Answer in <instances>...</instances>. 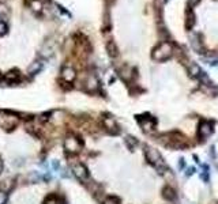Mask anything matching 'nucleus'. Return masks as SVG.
<instances>
[{
  "instance_id": "obj_10",
  "label": "nucleus",
  "mask_w": 218,
  "mask_h": 204,
  "mask_svg": "<svg viewBox=\"0 0 218 204\" xmlns=\"http://www.w3.org/2000/svg\"><path fill=\"white\" fill-rule=\"evenodd\" d=\"M61 78H63L64 82H67V83H72V82L76 79V71H75V68L72 67H63V70H61Z\"/></svg>"
},
{
  "instance_id": "obj_20",
  "label": "nucleus",
  "mask_w": 218,
  "mask_h": 204,
  "mask_svg": "<svg viewBox=\"0 0 218 204\" xmlns=\"http://www.w3.org/2000/svg\"><path fill=\"white\" fill-rule=\"evenodd\" d=\"M125 146L129 148V150H134L136 146H138V139L134 138V136H131V135H128V136H125Z\"/></svg>"
},
{
  "instance_id": "obj_17",
  "label": "nucleus",
  "mask_w": 218,
  "mask_h": 204,
  "mask_svg": "<svg viewBox=\"0 0 218 204\" xmlns=\"http://www.w3.org/2000/svg\"><path fill=\"white\" fill-rule=\"evenodd\" d=\"M42 68V63L41 61H33L32 64H30L29 67H27V74H30V75H36L37 72H40V70Z\"/></svg>"
},
{
  "instance_id": "obj_6",
  "label": "nucleus",
  "mask_w": 218,
  "mask_h": 204,
  "mask_svg": "<svg viewBox=\"0 0 218 204\" xmlns=\"http://www.w3.org/2000/svg\"><path fill=\"white\" fill-rule=\"evenodd\" d=\"M72 173H74V176L76 177L78 180H81V181H86V180L89 178L87 168L83 165V163H81V162L75 163V165L72 166Z\"/></svg>"
},
{
  "instance_id": "obj_3",
  "label": "nucleus",
  "mask_w": 218,
  "mask_h": 204,
  "mask_svg": "<svg viewBox=\"0 0 218 204\" xmlns=\"http://www.w3.org/2000/svg\"><path fill=\"white\" fill-rule=\"evenodd\" d=\"M172 54H173V46L170 45L168 41H162L153 49L151 57L155 61H166L172 57Z\"/></svg>"
},
{
  "instance_id": "obj_14",
  "label": "nucleus",
  "mask_w": 218,
  "mask_h": 204,
  "mask_svg": "<svg viewBox=\"0 0 218 204\" xmlns=\"http://www.w3.org/2000/svg\"><path fill=\"white\" fill-rule=\"evenodd\" d=\"M191 44H192V49L195 50L198 53H204V46H203V41L198 38V34L195 37H192V40H191Z\"/></svg>"
},
{
  "instance_id": "obj_5",
  "label": "nucleus",
  "mask_w": 218,
  "mask_h": 204,
  "mask_svg": "<svg viewBox=\"0 0 218 204\" xmlns=\"http://www.w3.org/2000/svg\"><path fill=\"white\" fill-rule=\"evenodd\" d=\"M136 120L139 121V124H141L142 129L145 132H147V134H150V132H153L155 129V120L151 117L150 114H143V116H136Z\"/></svg>"
},
{
  "instance_id": "obj_2",
  "label": "nucleus",
  "mask_w": 218,
  "mask_h": 204,
  "mask_svg": "<svg viewBox=\"0 0 218 204\" xmlns=\"http://www.w3.org/2000/svg\"><path fill=\"white\" fill-rule=\"evenodd\" d=\"M145 155H146V159L149 161V163H151V165L158 170L159 174H165L166 170H168V166H166V163L164 162V159H162L161 154L158 152V150L146 146L145 147Z\"/></svg>"
},
{
  "instance_id": "obj_31",
  "label": "nucleus",
  "mask_w": 218,
  "mask_h": 204,
  "mask_svg": "<svg viewBox=\"0 0 218 204\" xmlns=\"http://www.w3.org/2000/svg\"><path fill=\"white\" fill-rule=\"evenodd\" d=\"M3 170V163H2V161H0V172Z\"/></svg>"
},
{
  "instance_id": "obj_22",
  "label": "nucleus",
  "mask_w": 218,
  "mask_h": 204,
  "mask_svg": "<svg viewBox=\"0 0 218 204\" xmlns=\"http://www.w3.org/2000/svg\"><path fill=\"white\" fill-rule=\"evenodd\" d=\"M29 4H30V8H32L34 12L42 11V3H41V0H30Z\"/></svg>"
},
{
  "instance_id": "obj_12",
  "label": "nucleus",
  "mask_w": 218,
  "mask_h": 204,
  "mask_svg": "<svg viewBox=\"0 0 218 204\" xmlns=\"http://www.w3.org/2000/svg\"><path fill=\"white\" fill-rule=\"evenodd\" d=\"M162 197L168 202H173L176 199V190L172 188L170 185H166L162 188Z\"/></svg>"
},
{
  "instance_id": "obj_11",
  "label": "nucleus",
  "mask_w": 218,
  "mask_h": 204,
  "mask_svg": "<svg viewBox=\"0 0 218 204\" xmlns=\"http://www.w3.org/2000/svg\"><path fill=\"white\" fill-rule=\"evenodd\" d=\"M105 49H107V52H108V56L112 57V59H115V57L119 56V48H117V45H116V42L113 40L107 41V44H105Z\"/></svg>"
},
{
  "instance_id": "obj_8",
  "label": "nucleus",
  "mask_w": 218,
  "mask_h": 204,
  "mask_svg": "<svg viewBox=\"0 0 218 204\" xmlns=\"http://www.w3.org/2000/svg\"><path fill=\"white\" fill-rule=\"evenodd\" d=\"M213 134V124L210 121H202L198 128V136L200 139H206Z\"/></svg>"
},
{
  "instance_id": "obj_19",
  "label": "nucleus",
  "mask_w": 218,
  "mask_h": 204,
  "mask_svg": "<svg viewBox=\"0 0 218 204\" xmlns=\"http://www.w3.org/2000/svg\"><path fill=\"white\" fill-rule=\"evenodd\" d=\"M2 125L4 127V129H14L16 125V118L15 117H6L4 121L2 122Z\"/></svg>"
},
{
  "instance_id": "obj_15",
  "label": "nucleus",
  "mask_w": 218,
  "mask_h": 204,
  "mask_svg": "<svg viewBox=\"0 0 218 204\" xmlns=\"http://www.w3.org/2000/svg\"><path fill=\"white\" fill-rule=\"evenodd\" d=\"M187 70H188L190 76H192V78H199V76H200V74L203 72V71L200 70V67L198 66L196 63H191V64H188Z\"/></svg>"
},
{
  "instance_id": "obj_25",
  "label": "nucleus",
  "mask_w": 218,
  "mask_h": 204,
  "mask_svg": "<svg viewBox=\"0 0 218 204\" xmlns=\"http://www.w3.org/2000/svg\"><path fill=\"white\" fill-rule=\"evenodd\" d=\"M7 30H8L7 23L3 22V20H0V36H4V34L7 33Z\"/></svg>"
},
{
  "instance_id": "obj_26",
  "label": "nucleus",
  "mask_w": 218,
  "mask_h": 204,
  "mask_svg": "<svg viewBox=\"0 0 218 204\" xmlns=\"http://www.w3.org/2000/svg\"><path fill=\"white\" fill-rule=\"evenodd\" d=\"M7 203V193L0 190V204H6Z\"/></svg>"
},
{
  "instance_id": "obj_7",
  "label": "nucleus",
  "mask_w": 218,
  "mask_h": 204,
  "mask_svg": "<svg viewBox=\"0 0 218 204\" xmlns=\"http://www.w3.org/2000/svg\"><path fill=\"white\" fill-rule=\"evenodd\" d=\"M104 127L105 129L109 132L111 135H117L120 134V128H119L117 122L115 121V118L112 116H108V117H104Z\"/></svg>"
},
{
  "instance_id": "obj_4",
  "label": "nucleus",
  "mask_w": 218,
  "mask_h": 204,
  "mask_svg": "<svg viewBox=\"0 0 218 204\" xmlns=\"http://www.w3.org/2000/svg\"><path fill=\"white\" fill-rule=\"evenodd\" d=\"M64 150L67 152H72V154H76L82 150V142L79 140V138L76 136H68V138L64 139Z\"/></svg>"
},
{
  "instance_id": "obj_18",
  "label": "nucleus",
  "mask_w": 218,
  "mask_h": 204,
  "mask_svg": "<svg viewBox=\"0 0 218 204\" xmlns=\"http://www.w3.org/2000/svg\"><path fill=\"white\" fill-rule=\"evenodd\" d=\"M120 76H121V79L124 80V82H128V80H131V78H132V70L129 67L127 66H124L120 70Z\"/></svg>"
},
{
  "instance_id": "obj_21",
  "label": "nucleus",
  "mask_w": 218,
  "mask_h": 204,
  "mask_svg": "<svg viewBox=\"0 0 218 204\" xmlns=\"http://www.w3.org/2000/svg\"><path fill=\"white\" fill-rule=\"evenodd\" d=\"M12 188H14L12 180H6V181H2V182H0V190H3V192L8 193Z\"/></svg>"
},
{
  "instance_id": "obj_30",
  "label": "nucleus",
  "mask_w": 218,
  "mask_h": 204,
  "mask_svg": "<svg viewBox=\"0 0 218 204\" xmlns=\"http://www.w3.org/2000/svg\"><path fill=\"white\" fill-rule=\"evenodd\" d=\"M199 2H200V0H191V4H192V6H195L196 3H199Z\"/></svg>"
},
{
  "instance_id": "obj_13",
  "label": "nucleus",
  "mask_w": 218,
  "mask_h": 204,
  "mask_svg": "<svg viewBox=\"0 0 218 204\" xmlns=\"http://www.w3.org/2000/svg\"><path fill=\"white\" fill-rule=\"evenodd\" d=\"M195 25H196V15L194 14L192 10H188L187 16H185V29L187 30H192Z\"/></svg>"
},
{
  "instance_id": "obj_1",
  "label": "nucleus",
  "mask_w": 218,
  "mask_h": 204,
  "mask_svg": "<svg viewBox=\"0 0 218 204\" xmlns=\"http://www.w3.org/2000/svg\"><path fill=\"white\" fill-rule=\"evenodd\" d=\"M159 142L162 143L164 146L169 148H176V150H180V148H185L187 146V138L184 136L183 134L180 132H168L165 135H161L159 136Z\"/></svg>"
},
{
  "instance_id": "obj_9",
  "label": "nucleus",
  "mask_w": 218,
  "mask_h": 204,
  "mask_svg": "<svg viewBox=\"0 0 218 204\" xmlns=\"http://www.w3.org/2000/svg\"><path fill=\"white\" fill-rule=\"evenodd\" d=\"M98 88H100V83H98L97 78H95L94 75L87 76L86 80H85V90H86L87 93H95Z\"/></svg>"
},
{
  "instance_id": "obj_29",
  "label": "nucleus",
  "mask_w": 218,
  "mask_h": 204,
  "mask_svg": "<svg viewBox=\"0 0 218 204\" xmlns=\"http://www.w3.org/2000/svg\"><path fill=\"white\" fill-rule=\"evenodd\" d=\"M179 168H180V169H183V168H184V159H180V162H179Z\"/></svg>"
},
{
  "instance_id": "obj_28",
  "label": "nucleus",
  "mask_w": 218,
  "mask_h": 204,
  "mask_svg": "<svg viewBox=\"0 0 218 204\" xmlns=\"http://www.w3.org/2000/svg\"><path fill=\"white\" fill-rule=\"evenodd\" d=\"M194 172H195V169H194V168H190V169H188V173H187V176H191Z\"/></svg>"
},
{
  "instance_id": "obj_23",
  "label": "nucleus",
  "mask_w": 218,
  "mask_h": 204,
  "mask_svg": "<svg viewBox=\"0 0 218 204\" xmlns=\"http://www.w3.org/2000/svg\"><path fill=\"white\" fill-rule=\"evenodd\" d=\"M18 78H19V71L12 70L6 74V79L8 82H15V80H18Z\"/></svg>"
},
{
  "instance_id": "obj_24",
  "label": "nucleus",
  "mask_w": 218,
  "mask_h": 204,
  "mask_svg": "<svg viewBox=\"0 0 218 204\" xmlns=\"http://www.w3.org/2000/svg\"><path fill=\"white\" fill-rule=\"evenodd\" d=\"M102 204H121V202H120V199L116 196H107L104 199V203Z\"/></svg>"
},
{
  "instance_id": "obj_27",
  "label": "nucleus",
  "mask_w": 218,
  "mask_h": 204,
  "mask_svg": "<svg viewBox=\"0 0 218 204\" xmlns=\"http://www.w3.org/2000/svg\"><path fill=\"white\" fill-rule=\"evenodd\" d=\"M48 116H50V113L48 112V113H44V114H41L40 116V121H42V122H45V121H48L49 120V117Z\"/></svg>"
},
{
  "instance_id": "obj_16",
  "label": "nucleus",
  "mask_w": 218,
  "mask_h": 204,
  "mask_svg": "<svg viewBox=\"0 0 218 204\" xmlns=\"http://www.w3.org/2000/svg\"><path fill=\"white\" fill-rule=\"evenodd\" d=\"M42 204H61V197L56 193H50L44 199Z\"/></svg>"
}]
</instances>
